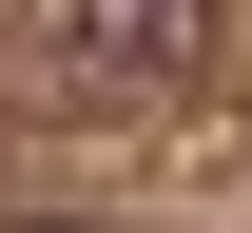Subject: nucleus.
I'll list each match as a JSON object with an SVG mask.
<instances>
[{"label": "nucleus", "instance_id": "2", "mask_svg": "<svg viewBox=\"0 0 252 233\" xmlns=\"http://www.w3.org/2000/svg\"><path fill=\"white\" fill-rule=\"evenodd\" d=\"M0 233H78V214H0Z\"/></svg>", "mask_w": 252, "mask_h": 233}, {"label": "nucleus", "instance_id": "1", "mask_svg": "<svg viewBox=\"0 0 252 233\" xmlns=\"http://www.w3.org/2000/svg\"><path fill=\"white\" fill-rule=\"evenodd\" d=\"M20 59L97 78V98H156V78L214 59V0H20Z\"/></svg>", "mask_w": 252, "mask_h": 233}]
</instances>
